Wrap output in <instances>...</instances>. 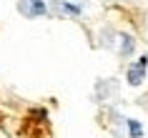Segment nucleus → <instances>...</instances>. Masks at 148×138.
I'll list each match as a JSON object with an SVG mask.
<instances>
[{
  "mask_svg": "<svg viewBox=\"0 0 148 138\" xmlns=\"http://www.w3.org/2000/svg\"><path fill=\"white\" fill-rule=\"evenodd\" d=\"M146 68H148V53H143V55H138V60L133 63V65H128V73H125L128 85L138 88L143 83V78H146Z\"/></svg>",
  "mask_w": 148,
  "mask_h": 138,
  "instance_id": "f257e3e1",
  "label": "nucleus"
},
{
  "mask_svg": "<svg viewBox=\"0 0 148 138\" xmlns=\"http://www.w3.org/2000/svg\"><path fill=\"white\" fill-rule=\"evenodd\" d=\"M18 13L23 18H43L48 15L45 0H18Z\"/></svg>",
  "mask_w": 148,
  "mask_h": 138,
  "instance_id": "f03ea898",
  "label": "nucleus"
},
{
  "mask_svg": "<svg viewBox=\"0 0 148 138\" xmlns=\"http://www.w3.org/2000/svg\"><path fill=\"white\" fill-rule=\"evenodd\" d=\"M60 13H63V15H70V18H78V15H83V8L75 5V3L63 0V3H60Z\"/></svg>",
  "mask_w": 148,
  "mask_h": 138,
  "instance_id": "7ed1b4c3",
  "label": "nucleus"
},
{
  "mask_svg": "<svg viewBox=\"0 0 148 138\" xmlns=\"http://www.w3.org/2000/svg\"><path fill=\"white\" fill-rule=\"evenodd\" d=\"M133 50H136V40H133L131 35L121 33V55H131Z\"/></svg>",
  "mask_w": 148,
  "mask_h": 138,
  "instance_id": "20e7f679",
  "label": "nucleus"
},
{
  "mask_svg": "<svg viewBox=\"0 0 148 138\" xmlns=\"http://www.w3.org/2000/svg\"><path fill=\"white\" fill-rule=\"evenodd\" d=\"M128 136L131 138H143V126L136 118H128Z\"/></svg>",
  "mask_w": 148,
  "mask_h": 138,
  "instance_id": "39448f33",
  "label": "nucleus"
}]
</instances>
